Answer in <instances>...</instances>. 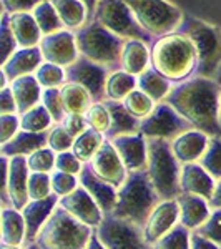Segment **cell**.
Wrapping results in <instances>:
<instances>
[{
	"label": "cell",
	"mask_w": 221,
	"mask_h": 249,
	"mask_svg": "<svg viewBox=\"0 0 221 249\" xmlns=\"http://www.w3.org/2000/svg\"><path fill=\"white\" fill-rule=\"evenodd\" d=\"M165 102L173 107L184 120H188L195 130L210 136H221V85L213 78L191 77L182 83H176Z\"/></svg>",
	"instance_id": "obj_1"
},
{
	"label": "cell",
	"mask_w": 221,
	"mask_h": 249,
	"mask_svg": "<svg viewBox=\"0 0 221 249\" xmlns=\"http://www.w3.org/2000/svg\"><path fill=\"white\" fill-rule=\"evenodd\" d=\"M150 62L171 83H182L195 73L196 50L190 38L175 32L155 40L150 48Z\"/></svg>",
	"instance_id": "obj_2"
},
{
	"label": "cell",
	"mask_w": 221,
	"mask_h": 249,
	"mask_svg": "<svg viewBox=\"0 0 221 249\" xmlns=\"http://www.w3.org/2000/svg\"><path fill=\"white\" fill-rule=\"evenodd\" d=\"M162 203L155 186L145 171L128 173L125 183L118 188L116 204L111 214L120 219L130 221L140 228H145L148 216Z\"/></svg>",
	"instance_id": "obj_3"
},
{
	"label": "cell",
	"mask_w": 221,
	"mask_h": 249,
	"mask_svg": "<svg viewBox=\"0 0 221 249\" xmlns=\"http://www.w3.org/2000/svg\"><path fill=\"white\" fill-rule=\"evenodd\" d=\"M147 173L162 201L182 196L180 176L182 166L171 150V142L162 138H147Z\"/></svg>",
	"instance_id": "obj_4"
},
{
	"label": "cell",
	"mask_w": 221,
	"mask_h": 249,
	"mask_svg": "<svg viewBox=\"0 0 221 249\" xmlns=\"http://www.w3.org/2000/svg\"><path fill=\"white\" fill-rule=\"evenodd\" d=\"M191 40L196 50L195 77L213 78L221 65V29L204 20L184 15L176 30Z\"/></svg>",
	"instance_id": "obj_5"
},
{
	"label": "cell",
	"mask_w": 221,
	"mask_h": 249,
	"mask_svg": "<svg viewBox=\"0 0 221 249\" xmlns=\"http://www.w3.org/2000/svg\"><path fill=\"white\" fill-rule=\"evenodd\" d=\"M95 228L83 224L82 221L57 206L45 226L40 230L35 243L40 249H85Z\"/></svg>",
	"instance_id": "obj_6"
},
{
	"label": "cell",
	"mask_w": 221,
	"mask_h": 249,
	"mask_svg": "<svg viewBox=\"0 0 221 249\" xmlns=\"http://www.w3.org/2000/svg\"><path fill=\"white\" fill-rule=\"evenodd\" d=\"M75 35L78 53L82 57L108 68L120 65L125 38L115 35L96 20H92L88 25L82 27Z\"/></svg>",
	"instance_id": "obj_7"
},
{
	"label": "cell",
	"mask_w": 221,
	"mask_h": 249,
	"mask_svg": "<svg viewBox=\"0 0 221 249\" xmlns=\"http://www.w3.org/2000/svg\"><path fill=\"white\" fill-rule=\"evenodd\" d=\"M135 18L153 37L175 34L182 25L183 12L168 0H125Z\"/></svg>",
	"instance_id": "obj_8"
},
{
	"label": "cell",
	"mask_w": 221,
	"mask_h": 249,
	"mask_svg": "<svg viewBox=\"0 0 221 249\" xmlns=\"http://www.w3.org/2000/svg\"><path fill=\"white\" fill-rule=\"evenodd\" d=\"M93 20L125 40H142L150 43L153 37L140 25L125 0H98Z\"/></svg>",
	"instance_id": "obj_9"
},
{
	"label": "cell",
	"mask_w": 221,
	"mask_h": 249,
	"mask_svg": "<svg viewBox=\"0 0 221 249\" xmlns=\"http://www.w3.org/2000/svg\"><path fill=\"white\" fill-rule=\"evenodd\" d=\"M95 231L107 249H153L145 239L143 228L113 214L103 216V221Z\"/></svg>",
	"instance_id": "obj_10"
},
{
	"label": "cell",
	"mask_w": 221,
	"mask_h": 249,
	"mask_svg": "<svg viewBox=\"0 0 221 249\" xmlns=\"http://www.w3.org/2000/svg\"><path fill=\"white\" fill-rule=\"evenodd\" d=\"M190 130H195L193 124L166 102L156 103L155 110L140 122V133L145 138H162L173 142Z\"/></svg>",
	"instance_id": "obj_11"
},
{
	"label": "cell",
	"mask_w": 221,
	"mask_h": 249,
	"mask_svg": "<svg viewBox=\"0 0 221 249\" xmlns=\"http://www.w3.org/2000/svg\"><path fill=\"white\" fill-rule=\"evenodd\" d=\"M67 82L78 83L92 95L95 103L107 100V80L110 77L108 67L95 63L80 55L78 60L65 68Z\"/></svg>",
	"instance_id": "obj_12"
},
{
	"label": "cell",
	"mask_w": 221,
	"mask_h": 249,
	"mask_svg": "<svg viewBox=\"0 0 221 249\" xmlns=\"http://www.w3.org/2000/svg\"><path fill=\"white\" fill-rule=\"evenodd\" d=\"M38 47L40 52H42L43 62L55 63V65L63 68L75 63L80 57L77 47V35L67 29L45 35Z\"/></svg>",
	"instance_id": "obj_13"
},
{
	"label": "cell",
	"mask_w": 221,
	"mask_h": 249,
	"mask_svg": "<svg viewBox=\"0 0 221 249\" xmlns=\"http://www.w3.org/2000/svg\"><path fill=\"white\" fill-rule=\"evenodd\" d=\"M88 164H90L92 170H93V173L100 179L113 184L115 188L122 186L128 176L125 164L120 160V156L110 140L103 142L100 150L96 151V155L92 158V161Z\"/></svg>",
	"instance_id": "obj_14"
},
{
	"label": "cell",
	"mask_w": 221,
	"mask_h": 249,
	"mask_svg": "<svg viewBox=\"0 0 221 249\" xmlns=\"http://www.w3.org/2000/svg\"><path fill=\"white\" fill-rule=\"evenodd\" d=\"M180 223V206L176 199L162 201L148 216L147 224L143 228L145 239L148 244H156L165 234H168Z\"/></svg>",
	"instance_id": "obj_15"
},
{
	"label": "cell",
	"mask_w": 221,
	"mask_h": 249,
	"mask_svg": "<svg viewBox=\"0 0 221 249\" xmlns=\"http://www.w3.org/2000/svg\"><path fill=\"white\" fill-rule=\"evenodd\" d=\"M58 206L90 228H98L105 216L98 208V204L95 203V199L90 196V193L82 186H78L70 195L60 198Z\"/></svg>",
	"instance_id": "obj_16"
},
{
	"label": "cell",
	"mask_w": 221,
	"mask_h": 249,
	"mask_svg": "<svg viewBox=\"0 0 221 249\" xmlns=\"http://www.w3.org/2000/svg\"><path fill=\"white\" fill-rule=\"evenodd\" d=\"M30 168L25 156H14L9 161V179H7V193L12 208L22 211L30 201L29 198V178Z\"/></svg>",
	"instance_id": "obj_17"
},
{
	"label": "cell",
	"mask_w": 221,
	"mask_h": 249,
	"mask_svg": "<svg viewBox=\"0 0 221 249\" xmlns=\"http://www.w3.org/2000/svg\"><path fill=\"white\" fill-rule=\"evenodd\" d=\"M115 146L120 160L125 164L127 171H145L148 161L147 138L142 133L135 135H122L110 140Z\"/></svg>",
	"instance_id": "obj_18"
},
{
	"label": "cell",
	"mask_w": 221,
	"mask_h": 249,
	"mask_svg": "<svg viewBox=\"0 0 221 249\" xmlns=\"http://www.w3.org/2000/svg\"><path fill=\"white\" fill-rule=\"evenodd\" d=\"M80 186L85 188L90 193V196L95 199V203L98 204V208L102 210L103 214H111L116 204V196H118V188H115L113 184L103 181L95 175L92 166L88 163L83 164L82 171L78 175Z\"/></svg>",
	"instance_id": "obj_19"
},
{
	"label": "cell",
	"mask_w": 221,
	"mask_h": 249,
	"mask_svg": "<svg viewBox=\"0 0 221 249\" xmlns=\"http://www.w3.org/2000/svg\"><path fill=\"white\" fill-rule=\"evenodd\" d=\"M58 196L52 195L45 199H30L27 206L22 210L23 219H25V244H32L37 239L40 230L54 214L55 208L58 206Z\"/></svg>",
	"instance_id": "obj_20"
},
{
	"label": "cell",
	"mask_w": 221,
	"mask_h": 249,
	"mask_svg": "<svg viewBox=\"0 0 221 249\" xmlns=\"http://www.w3.org/2000/svg\"><path fill=\"white\" fill-rule=\"evenodd\" d=\"M180 186L184 195H195L210 201L216 188V179L200 163H186L182 166Z\"/></svg>",
	"instance_id": "obj_21"
},
{
	"label": "cell",
	"mask_w": 221,
	"mask_h": 249,
	"mask_svg": "<svg viewBox=\"0 0 221 249\" xmlns=\"http://www.w3.org/2000/svg\"><path fill=\"white\" fill-rule=\"evenodd\" d=\"M43 63L40 47L18 48L12 57L2 65V73L9 82H14L25 75H35L40 65Z\"/></svg>",
	"instance_id": "obj_22"
},
{
	"label": "cell",
	"mask_w": 221,
	"mask_h": 249,
	"mask_svg": "<svg viewBox=\"0 0 221 249\" xmlns=\"http://www.w3.org/2000/svg\"><path fill=\"white\" fill-rule=\"evenodd\" d=\"M210 142V135L200 130H190L171 142V150L182 164L196 163L203 156Z\"/></svg>",
	"instance_id": "obj_23"
},
{
	"label": "cell",
	"mask_w": 221,
	"mask_h": 249,
	"mask_svg": "<svg viewBox=\"0 0 221 249\" xmlns=\"http://www.w3.org/2000/svg\"><path fill=\"white\" fill-rule=\"evenodd\" d=\"M180 206V224L188 228L190 231H196L200 226L206 223L211 214V206L208 199L195 195H183L176 198Z\"/></svg>",
	"instance_id": "obj_24"
},
{
	"label": "cell",
	"mask_w": 221,
	"mask_h": 249,
	"mask_svg": "<svg viewBox=\"0 0 221 249\" xmlns=\"http://www.w3.org/2000/svg\"><path fill=\"white\" fill-rule=\"evenodd\" d=\"M105 107L110 113V128L105 133L107 140H113L122 135H135L140 133V122L142 120L135 118L130 111L127 110L123 102L116 100H105Z\"/></svg>",
	"instance_id": "obj_25"
},
{
	"label": "cell",
	"mask_w": 221,
	"mask_h": 249,
	"mask_svg": "<svg viewBox=\"0 0 221 249\" xmlns=\"http://www.w3.org/2000/svg\"><path fill=\"white\" fill-rule=\"evenodd\" d=\"M48 131L32 133V131L20 130L10 142L2 144L0 153H2V156H7V158H14V156H25V158H29L35 151L48 146Z\"/></svg>",
	"instance_id": "obj_26"
},
{
	"label": "cell",
	"mask_w": 221,
	"mask_h": 249,
	"mask_svg": "<svg viewBox=\"0 0 221 249\" xmlns=\"http://www.w3.org/2000/svg\"><path fill=\"white\" fill-rule=\"evenodd\" d=\"M12 93H14L15 103H17V113L23 115L42 102V87L35 75H25L14 82H10Z\"/></svg>",
	"instance_id": "obj_27"
},
{
	"label": "cell",
	"mask_w": 221,
	"mask_h": 249,
	"mask_svg": "<svg viewBox=\"0 0 221 249\" xmlns=\"http://www.w3.org/2000/svg\"><path fill=\"white\" fill-rule=\"evenodd\" d=\"M10 27L18 43V48L38 47L43 38L37 20L30 12H20V14H10Z\"/></svg>",
	"instance_id": "obj_28"
},
{
	"label": "cell",
	"mask_w": 221,
	"mask_h": 249,
	"mask_svg": "<svg viewBox=\"0 0 221 249\" xmlns=\"http://www.w3.org/2000/svg\"><path fill=\"white\" fill-rule=\"evenodd\" d=\"M150 48L148 43L142 42V40H125V45H123L122 52V67L123 71L135 75H142L147 68H150Z\"/></svg>",
	"instance_id": "obj_29"
},
{
	"label": "cell",
	"mask_w": 221,
	"mask_h": 249,
	"mask_svg": "<svg viewBox=\"0 0 221 249\" xmlns=\"http://www.w3.org/2000/svg\"><path fill=\"white\" fill-rule=\"evenodd\" d=\"M0 228H2V246H20L25 243V219L22 211L15 208H3L0 213Z\"/></svg>",
	"instance_id": "obj_30"
},
{
	"label": "cell",
	"mask_w": 221,
	"mask_h": 249,
	"mask_svg": "<svg viewBox=\"0 0 221 249\" xmlns=\"http://www.w3.org/2000/svg\"><path fill=\"white\" fill-rule=\"evenodd\" d=\"M136 80H138V87L136 88L142 90L143 93H147L155 103L165 102V98H166L170 90L173 88V83L166 77H163L160 71H156L153 67L147 68L142 75L136 77Z\"/></svg>",
	"instance_id": "obj_31"
},
{
	"label": "cell",
	"mask_w": 221,
	"mask_h": 249,
	"mask_svg": "<svg viewBox=\"0 0 221 249\" xmlns=\"http://www.w3.org/2000/svg\"><path fill=\"white\" fill-rule=\"evenodd\" d=\"M60 91L67 115H85L88 108L95 103L92 95L78 83L67 82L63 87H60Z\"/></svg>",
	"instance_id": "obj_32"
},
{
	"label": "cell",
	"mask_w": 221,
	"mask_h": 249,
	"mask_svg": "<svg viewBox=\"0 0 221 249\" xmlns=\"http://www.w3.org/2000/svg\"><path fill=\"white\" fill-rule=\"evenodd\" d=\"M67 30L82 29L88 17V10L82 0H50Z\"/></svg>",
	"instance_id": "obj_33"
},
{
	"label": "cell",
	"mask_w": 221,
	"mask_h": 249,
	"mask_svg": "<svg viewBox=\"0 0 221 249\" xmlns=\"http://www.w3.org/2000/svg\"><path fill=\"white\" fill-rule=\"evenodd\" d=\"M105 135L100 133V131L93 130V128H87L82 135L77 136L72 146V151L83 164L90 163L92 158L96 155V151L100 150V146L105 142Z\"/></svg>",
	"instance_id": "obj_34"
},
{
	"label": "cell",
	"mask_w": 221,
	"mask_h": 249,
	"mask_svg": "<svg viewBox=\"0 0 221 249\" xmlns=\"http://www.w3.org/2000/svg\"><path fill=\"white\" fill-rule=\"evenodd\" d=\"M136 87H138V80L135 75L123 71L122 68L115 70L107 80V100L123 102Z\"/></svg>",
	"instance_id": "obj_35"
},
{
	"label": "cell",
	"mask_w": 221,
	"mask_h": 249,
	"mask_svg": "<svg viewBox=\"0 0 221 249\" xmlns=\"http://www.w3.org/2000/svg\"><path fill=\"white\" fill-rule=\"evenodd\" d=\"M32 14H34V18L37 20L43 37H45V35H50V34H55V32L65 30V25H63V22L60 20L57 10H55V7L52 5L50 0H43Z\"/></svg>",
	"instance_id": "obj_36"
},
{
	"label": "cell",
	"mask_w": 221,
	"mask_h": 249,
	"mask_svg": "<svg viewBox=\"0 0 221 249\" xmlns=\"http://www.w3.org/2000/svg\"><path fill=\"white\" fill-rule=\"evenodd\" d=\"M52 120L50 113L47 111V108L40 103V105L34 107L27 113L20 115V130L23 131H32V133H43L52 128Z\"/></svg>",
	"instance_id": "obj_37"
},
{
	"label": "cell",
	"mask_w": 221,
	"mask_h": 249,
	"mask_svg": "<svg viewBox=\"0 0 221 249\" xmlns=\"http://www.w3.org/2000/svg\"><path fill=\"white\" fill-rule=\"evenodd\" d=\"M216 181H221V136H210V142L198 161Z\"/></svg>",
	"instance_id": "obj_38"
},
{
	"label": "cell",
	"mask_w": 221,
	"mask_h": 249,
	"mask_svg": "<svg viewBox=\"0 0 221 249\" xmlns=\"http://www.w3.org/2000/svg\"><path fill=\"white\" fill-rule=\"evenodd\" d=\"M123 105H125V108L135 116V118L143 120L155 110L156 103L147 93H143L142 90L135 88V90L123 100Z\"/></svg>",
	"instance_id": "obj_39"
},
{
	"label": "cell",
	"mask_w": 221,
	"mask_h": 249,
	"mask_svg": "<svg viewBox=\"0 0 221 249\" xmlns=\"http://www.w3.org/2000/svg\"><path fill=\"white\" fill-rule=\"evenodd\" d=\"M35 77H37L40 87L43 90H47V88H60L67 83L65 68L48 62H43L40 65L38 70L35 71Z\"/></svg>",
	"instance_id": "obj_40"
},
{
	"label": "cell",
	"mask_w": 221,
	"mask_h": 249,
	"mask_svg": "<svg viewBox=\"0 0 221 249\" xmlns=\"http://www.w3.org/2000/svg\"><path fill=\"white\" fill-rule=\"evenodd\" d=\"M190 238L191 231L178 223L168 234L153 244V249H190Z\"/></svg>",
	"instance_id": "obj_41"
},
{
	"label": "cell",
	"mask_w": 221,
	"mask_h": 249,
	"mask_svg": "<svg viewBox=\"0 0 221 249\" xmlns=\"http://www.w3.org/2000/svg\"><path fill=\"white\" fill-rule=\"evenodd\" d=\"M42 105L47 108V111L50 113L55 124H60L63 120H65L67 111H65V107H63L62 91H60V88H47V90H43Z\"/></svg>",
	"instance_id": "obj_42"
},
{
	"label": "cell",
	"mask_w": 221,
	"mask_h": 249,
	"mask_svg": "<svg viewBox=\"0 0 221 249\" xmlns=\"http://www.w3.org/2000/svg\"><path fill=\"white\" fill-rule=\"evenodd\" d=\"M0 45H2V65L18 50V43L10 27V14L3 10L0 18Z\"/></svg>",
	"instance_id": "obj_43"
},
{
	"label": "cell",
	"mask_w": 221,
	"mask_h": 249,
	"mask_svg": "<svg viewBox=\"0 0 221 249\" xmlns=\"http://www.w3.org/2000/svg\"><path fill=\"white\" fill-rule=\"evenodd\" d=\"M55 160H57V153L52 148L45 146L30 155L27 158V164L32 173H52L55 170Z\"/></svg>",
	"instance_id": "obj_44"
},
{
	"label": "cell",
	"mask_w": 221,
	"mask_h": 249,
	"mask_svg": "<svg viewBox=\"0 0 221 249\" xmlns=\"http://www.w3.org/2000/svg\"><path fill=\"white\" fill-rule=\"evenodd\" d=\"M54 195L50 173H30L29 178V198L45 199Z\"/></svg>",
	"instance_id": "obj_45"
},
{
	"label": "cell",
	"mask_w": 221,
	"mask_h": 249,
	"mask_svg": "<svg viewBox=\"0 0 221 249\" xmlns=\"http://www.w3.org/2000/svg\"><path fill=\"white\" fill-rule=\"evenodd\" d=\"M83 116H85L88 128H93L100 133L105 135L110 128V113H108L105 103H93Z\"/></svg>",
	"instance_id": "obj_46"
},
{
	"label": "cell",
	"mask_w": 221,
	"mask_h": 249,
	"mask_svg": "<svg viewBox=\"0 0 221 249\" xmlns=\"http://www.w3.org/2000/svg\"><path fill=\"white\" fill-rule=\"evenodd\" d=\"M52 190L54 195H57L58 198L70 195L78 188V176L77 175H70V173H63V171H52Z\"/></svg>",
	"instance_id": "obj_47"
},
{
	"label": "cell",
	"mask_w": 221,
	"mask_h": 249,
	"mask_svg": "<svg viewBox=\"0 0 221 249\" xmlns=\"http://www.w3.org/2000/svg\"><path fill=\"white\" fill-rule=\"evenodd\" d=\"M75 138L68 135V131L62 124H55L48 131V148L55 151V153H63V151H70L74 146Z\"/></svg>",
	"instance_id": "obj_48"
},
{
	"label": "cell",
	"mask_w": 221,
	"mask_h": 249,
	"mask_svg": "<svg viewBox=\"0 0 221 249\" xmlns=\"http://www.w3.org/2000/svg\"><path fill=\"white\" fill-rule=\"evenodd\" d=\"M196 232L221 246V210H213L206 223L203 226H200Z\"/></svg>",
	"instance_id": "obj_49"
},
{
	"label": "cell",
	"mask_w": 221,
	"mask_h": 249,
	"mask_svg": "<svg viewBox=\"0 0 221 249\" xmlns=\"http://www.w3.org/2000/svg\"><path fill=\"white\" fill-rule=\"evenodd\" d=\"M83 168V163L80 161L74 151H63V153H57V160H55V170L70 173V175H80Z\"/></svg>",
	"instance_id": "obj_50"
},
{
	"label": "cell",
	"mask_w": 221,
	"mask_h": 249,
	"mask_svg": "<svg viewBox=\"0 0 221 249\" xmlns=\"http://www.w3.org/2000/svg\"><path fill=\"white\" fill-rule=\"evenodd\" d=\"M20 131V115H0V143H7Z\"/></svg>",
	"instance_id": "obj_51"
},
{
	"label": "cell",
	"mask_w": 221,
	"mask_h": 249,
	"mask_svg": "<svg viewBox=\"0 0 221 249\" xmlns=\"http://www.w3.org/2000/svg\"><path fill=\"white\" fill-rule=\"evenodd\" d=\"M60 124H62V126L68 131V135L74 136V138L80 136L88 128V124L85 122V116L83 115H67L65 120H63Z\"/></svg>",
	"instance_id": "obj_52"
},
{
	"label": "cell",
	"mask_w": 221,
	"mask_h": 249,
	"mask_svg": "<svg viewBox=\"0 0 221 249\" xmlns=\"http://www.w3.org/2000/svg\"><path fill=\"white\" fill-rule=\"evenodd\" d=\"M43 0H2L3 10L9 14H20V12H34Z\"/></svg>",
	"instance_id": "obj_53"
},
{
	"label": "cell",
	"mask_w": 221,
	"mask_h": 249,
	"mask_svg": "<svg viewBox=\"0 0 221 249\" xmlns=\"http://www.w3.org/2000/svg\"><path fill=\"white\" fill-rule=\"evenodd\" d=\"M15 113H17V103H15L12 88L10 87L2 88V93H0V115H15Z\"/></svg>",
	"instance_id": "obj_54"
},
{
	"label": "cell",
	"mask_w": 221,
	"mask_h": 249,
	"mask_svg": "<svg viewBox=\"0 0 221 249\" xmlns=\"http://www.w3.org/2000/svg\"><path fill=\"white\" fill-rule=\"evenodd\" d=\"M190 249H221V246H218V244L210 239L203 238V236H200L196 231H191Z\"/></svg>",
	"instance_id": "obj_55"
},
{
	"label": "cell",
	"mask_w": 221,
	"mask_h": 249,
	"mask_svg": "<svg viewBox=\"0 0 221 249\" xmlns=\"http://www.w3.org/2000/svg\"><path fill=\"white\" fill-rule=\"evenodd\" d=\"M208 203H210V206L213 210H221V181H216V188H215V191H213V196Z\"/></svg>",
	"instance_id": "obj_56"
},
{
	"label": "cell",
	"mask_w": 221,
	"mask_h": 249,
	"mask_svg": "<svg viewBox=\"0 0 221 249\" xmlns=\"http://www.w3.org/2000/svg\"><path fill=\"white\" fill-rule=\"evenodd\" d=\"M85 249H107L105 246H103V243L98 239V236H96V231H93V234H92L90 241H88L87 248Z\"/></svg>",
	"instance_id": "obj_57"
},
{
	"label": "cell",
	"mask_w": 221,
	"mask_h": 249,
	"mask_svg": "<svg viewBox=\"0 0 221 249\" xmlns=\"http://www.w3.org/2000/svg\"><path fill=\"white\" fill-rule=\"evenodd\" d=\"M83 3H85V7H87V10H88V15H93V12H95V7H96V3H98V0H82Z\"/></svg>",
	"instance_id": "obj_58"
},
{
	"label": "cell",
	"mask_w": 221,
	"mask_h": 249,
	"mask_svg": "<svg viewBox=\"0 0 221 249\" xmlns=\"http://www.w3.org/2000/svg\"><path fill=\"white\" fill-rule=\"evenodd\" d=\"M25 249H40L38 248V244L37 243H32V244H27V248Z\"/></svg>",
	"instance_id": "obj_59"
},
{
	"label": "cell",
	"mask_w": 221,
	"mask_h": 249,
	"mask_svg": "<svg viewBox=\"0 0 221 249\" xmlns=\"http://www.w3.org/2000/svg\"><path fill=\"white\" fill-rule=\"evenodd\" d=\"M2 249H22L20 246H2Z\"/></svg>",
	"instance_id": "obj_60"
},
{
	"label": "cell",
	"mask_w": 221,
	"mask_h": 249,
	"mask_svg": "<svg viewBox=\"0 0 221 249\" xmlns=\"http://www.w3.org/2000/svg\"><path fill=\"white\" fill-rule=\"evenodd\" d=\"M220 126H221V102H220Z\"/></svg>",
	"instance_id": "obj_61"
}]
</instances>
